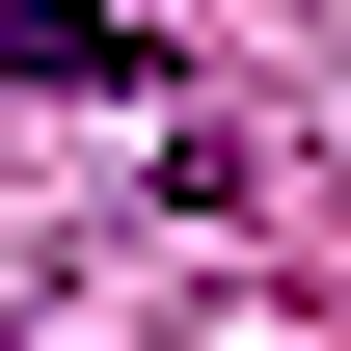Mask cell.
<instances>
[{
    "instance_id": "cell-1",
    "label": "cell",
    "mask_w": 351,
    "mask_h": 351,
    "mask_svg": "<svg viewBox=\"0 0 351 351\" xmlns=\"http://www.w3.org/2000/svg\"><path fill=\"white\" fill-rule=\"evenodd\" d=\"M0 82H135V27H82V0H0Z\"/></svg>"
}]
</instances>
